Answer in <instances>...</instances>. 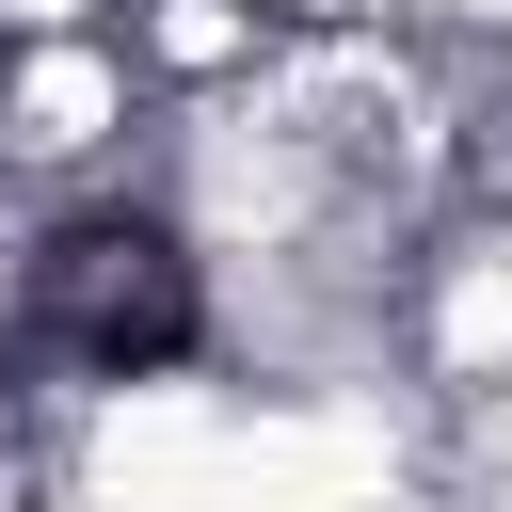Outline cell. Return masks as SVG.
<instances>
[{
    "label": "cell",
    "mask_w": 512,
    "mask_h": 512,
    "mask_svg": "<svg viewBox=\"0 0 512 512\" xmlns=\"http://www.w3.org/2000/svg\"><path fill=\"white\" fill-rule=\"evenodd\" d=\"M480 224H496V240H512V208H480Z\"/></svg>",
    "instance_id": "2"
},
{
    "label": "cell",
    "mask_w": 512,
    "mask_h": 512,
    "mask_svg": "<svg viewBox=\"0 0 512 512\" xmlns=\"http://www.w3.org/2000/svg\"><path fill=\"white\" fill-rule=\"evenodd\" d=\"M448 512H512V384L448 432Z\"/></svg>",
    "instance_id": "1"
}]
</instances>
